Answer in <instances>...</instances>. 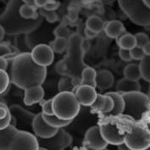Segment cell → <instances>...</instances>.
I'll list each match as a JSON object with an SVG mask.
<instances>
[{
    "mask_svg": "<svg viewBox=\"0 0 150 150\" xmlns=\"http://www.w3.org/2000/svg\"><path fill=\"white\" fill-rule=\"evenodd\" d=\"M46 76V67L36 63L31 53H21L12 62L11 81L24 91L29 87L42 85Z\"/></svg>",
    "mask_w": 150,
    "mask_h": 150,
    "instance_id": "6da1fadb",
    "label": "cell"
},
{
    "mask_svg": "<svg viewBox=\"0 0 150 150\" xmlns=\"http://www.w3.org/2000/svg\"><path fill=\"white\" fill-rule=\"evenodd\" d=\"M22 0H9L1 15V25L9 36H20L23 34L32 33L38 29L42 22V18L40 15L36 20L24 19L20 14V8L23 4Z\"/></svg>",
    "mask_w": 150,
    "mask_h": 150,
    "instance_id": "7a4b0ae2",
    "label": "cell"
},
{
    "mask_svg": "<svg viewBox=\"0 0 150 150\" xmlns=\"http://www.w3.org/2000/svg\"><path fill=\"white\" fill-rule=\"evenodd\" d=\"M82 37L79 33H72L68 38L67 54L64 59L67 64L69 76L72 78L73 84L78 87L81 83V74L87 65L84 63L83 58L85 52L81 47Z\"/></svg>",
    "mask_w": 150,
    "mask_h": 150,
    "instance_id": "3957f363",
    "label": "cell"
},
{
    "mask_svg": "<svg viewBox=\"0 0 150 150\" xmlns=\"http://www.w3.org/2000/svg\"><path fill=\"white\" fill-rule=\"evenodd\" d=\"M0 140V149L2 150L39 149L37 136L13 125L1 130Z\"/></svg>",
    "mask_w": 150,
    "mask_h": 150,
    "instance_id": "277c9868",
    "label": "cell"
},
{
    "mask_svg": "<svg viewBox=\"0 0 150 150\" xmlns=\"http://www.w3.org/2000/svg\"><path fill=\"white\" fill-rule=\"evenodd\" d=\"M81 103L73 92H59L53 98L54 115L64 120H73L78 115Z\"/></svg>",
    "mask_w": 150,
    "mask_h": 150,
    "instance_id": "5b68a950",
    "label": "cell"
},
{
    "mask_svg": "<svg viewBox=\"0 0 150 150\" xmlns=\"http://www.w3.org/2000/svg\"><path fill=\"white\" fill-rule=\"evenodd\" d=\"M122 96L125 100V109L122 115L138 121L142 120L146 112L149 110L150 98L142 92L125 93Z\"/></svg>",
    "mask_w": 150,
    "mask_h": 150,
    "instance_id": "8992f818",
    "label": "cell"
},
{
    "mask_svg": "<svg viewBox=\"0 0 150 150\" xmlns=\"http://www.w3.org/2000/svg\"><path fill=\"white\" fill-rule=\"evenodd\" d=\"M120 8L137 25H150V8L144 4L143 0H118Z\"/></svg>",
    "mask_w": 150,
    "mask_h": 150,
    "instance_id": "52a82bcc",
    "label": "cell"
},
{
    "mask_svg": "<svg viewBox=\"0 0 150 150\" xmlns=\"http://www.w3.org/2000/svg\"><path fill=\"white\" fill-rule=\"evenodd\" d=\"M125 142L132 150L149 149L150 146V132L148 127H134L131 132L125 134Z\"/></svg>",
    "mask_w": 150,
    "mask_h": 150,
    "instance_id": "ba28073f",
    "label": "cell"
},
{
    "mask_svg": "<svg viewBox=\"0 0 150 150\" xmlns=\"http://www.w3.org/2000/svg\"><path fill=\"white\" fill-rule=\"evenodd\" d=\"M39 149H64L72 142L71 136L62 128H59L58 132L51 137H38Z\"/></svg>",
    "mask_w": 150,
    "mask_h": 150,
    "instance_id": "9c48e42d",
    "label": "cell"
},
{
    "mask_svg": "<svg viewBox=\"0 0 150 150\" xmlns=\"http://www.w3.org/2000/svg\"><path fill=\"white\" fill-rule=\"evenodd\" d=\"M33 60L41 66L47 67L53 63L54 59V51L52 47L44 43H40L32 48L31 52Z\"/></svg>",
    "mask_w": 150,
    "mask_h": 150,
    "instance_id": "30bf717a",
    "label": "cell"
},
{
    "mask_svg": "<svg viewBox=\"0 0 150 150\" xmlns=\"http://www.w3.org/2000/svg\"><path fill=\"white\" fill-rule=\"evenodd\" d=\"M84 144L87 149L101 150L105 149L109 143L103 137L100 127L94 126L90 127L87 131L84 138Z\"/></svg>",
    "mask_w": 150,
    "mask_h": 150,
    "instance_id": "8fae6325",
    "label": "cell"
},
{
    "mask_svg": "<svg viewBox=\"0 0 150 150\" xmlns=\"http://www.w3.org/2000/svg\"><path fill=\"white\" fill-rule=\"evenodd\" d=\"M32 130L38 137L48 138L53 137L58 132L59 128L52 127L47 124V121L43 118L42 112L36 115L32 122Z\"/></svg>",
    "mask_w": 150,
    "mask_h": 150,
    "instance_id": "7c38bea8",
    "label": "cell"
},
{
    "mask_svg": "<svg viewBox=\"0 0 150 150\" xmlns=\"http://www.w3.org/2000/svg\"><path fill=\"white\" fill-rule=\"evenodd\" d=\"M99 127L103 137L109 144L118 146L125 142V134H121L117 127L111 124H104Z\"/></svg>",
    "mask_w": 150,
    "mask_h": 150,
    "instance_id": "4fadbf2b",
    "label": "cell"
},
{
    "mask_svg": "<svg viewBox=\"0 0 150 150\" xmlns=\"http://www.w3.org/2000/svg\"><path fill=\"white\" fill-rule=\"evenodd\" d=\"M10 111L14 116V120L16 125H21V127H26L31 125L32 128V122L36 115L32 114L29 111L24 110L22 107L19 105H13L10 107Z\"/></svg>",
    "mask_w": 150,
    "mask_h": 150,
    "instance_id": "5bb4252c",
    "label": "cell"
},
{
    "mask_svg": "<svg viewBox=\"0 0 150 150\" xmlns=\"http://www.w3.org/2000/svg\"><path fill=\"white\" fill-rule=\"evenodd\" d=\"M96 87L89 85H80L75 93L81 105L91 106L95 99L97 98L98 93L96 92Z\"/></svg>",
    "mask_w": 150,
    "mask_h": 150,
    "instance_id": "9a60e30c",
    "label": "cell"
},
{
    "mask_svg": "<svg viewBox=\"0 0 150 150\" xmlns=\"http://www.w3.org/2000/svg\"><path fill=\"white\" fill-rule=\"evenodd\" d=\"M44 97V90L40 86H34L25 90L24 103L27 106H31L35 103H39Z\"/></svg>",
    "mask_w": 150,
    "mask_h": 150,
    "instance_id": "2e32d148",
    "label": "cell"
},
{
    "mask_svg": "<svg viewBox=\"0 0 150 150\" xmlns=\"http://www.w3.org/2000/svg\"><path fill=\"white\" fill-rule=\"evenodd\" d=\"M126 32V28L123 23L120 21L113 20L109 21L104 26V32L110 38H119Z\"/></svg>",
    "mask_w": 150,
    "mask_h": 150,
    "instance_id": "e0dca14e",
    "label": "cell"
},
{
    "mask_svg": "<svg viewBox=\"0 0 150 150\" xmlns=\"http://www.w3.org/2000/svg\"><path fill=\"white\" fill-rule=\"evenodd\" d=\"M107 95H110L114 100V108L113 110L105 115V116H119L123 114V111L125 109V100L123 96L120 93L115 92H110L105 93Z\"/></svg>",
    "mask_w": 150,
    "mask_h": 150,
    "instance_id": "ac0fdd59",
    "label": "cell"
},
{
    "mask_svg": "<svg viewBox=\"0 0 150 150\" xmlns=\"http://www.w3.org/2000/svg\"><path fill=\"white\" fill-rule=\"evenodd\" d=\"M96 83L97 87L100 88L101 90H107L112 87L114 83V76L110 71L101 70L97 72Z\"/></svg>",
    "mask_w": 150,
    "mask_h": 150,
    "instance_id": "d6986e66",
    "label": "cell"
},
{
    "mask_svg": "<svg viewBox=\"0 0 150 150\" xmlns=\"http://www.w3.org/2000/svg\"><path fill=\"white\" fill-rule=\"evenodd\" d=\"M116 90L118 93H121L136 92L141 90V86L138 81H133L124 77L123 79H120L118 81L116 85Z\"/></svg>",
    "mask_w": 150,
    "mask_h": 150,
    "instance_id": "ffe728a7",
    "label": "cell"
},
{
    "mask_svg": "<svg viewBox=\"0 0 150 150\" xmlns=\"http://www.w3.org/2000/svg\"><path fill=\"white\" fill-rule=\"evenodd\" d=\"M97 72L93 67L87 66L81 74V85H89L93 87H97L96 83Z\"/></svg>",
    "mask_w": 150,
    "mask_h": 150,
    "instance_id": "44dd1931",
    "label": "cell"
},
{
    "mask_svg": "<svg viewBox=\"0 0 150 150\" xmlns=\"http://www.w3.org/2000/svg\"><path fill=\"white\" fill-rule=\"evenodd\" d=\"M118 45L120 48H124L127 50H132L137 47V39L136 36L131 33H124L119 38Z\"/></svg>",
    "mask_w": 150,
    "mask_h": 150,
    "instance_id": "7402d4cb",
    "label": "cell"
},
{
    "mask_svg": "<svg viewBox=\"0 0 150 150\" xmlns=\"http://www.w3.org/2000/svg\"><path fill=\"white\" fill-rule=\"evenodd\" d=\"M104 26L105 25L103 20L97 16H92L88 17L86 21V27L98 34H99L103 30H104Z\"/></svg>",
    "mask_w": 150,
    "mask_h": 150,
    "instance_id": "603a6c76",
    "label": "cell"
},
{
    "mask_svg": "<svg viewBox=\"0 0 150 150\" xmlns=\"http://www.w3.org/2000/svg\"><path fill=\"white\" fill-rule=\"evenodd\" d=\"M124 76L127 79L139 81L142 78L139 64H129L124 69Z\"/></svg>",
    "mask_w": 150,
    "mask_h": 150,
    "instance_id": "cb8c5ba5",
    "label": "cell"
},
{
    "mask_svg": "<svg viewBox=\"0 0 150 150\" xmlns=\"http://www.w3.org/2000/svg\"><path fill=\"white\" fill-rule=\"evenodd\" d=\"M37 7L23 4L20 8V14L26 20H36L40 17V14L37 10Z\"/></svg>",
    "mask_w": 150,
    "mask_h": 150,
    "instance_id": "d4e9b609",
    "label": "cell"
},
{
    "mask_svg": "<svg viewBox=\"0 0 150 150\" xmlns=\"http://www.w3.org/2000/svg\"><path fill=\"white\" fill-rule=\"evenodd\" d=\"M43 118L47 121V124H49L52 127H56V128H63V127H67L68 125H70V123L72 121V120H64V119L59 118L55 115H47L43 114Z\"/></svg>",
    "mask_w": 150,
    "mask_h": 150,
    "instance_id": "484cf974",
    "label": "cell"
},
{
    "mask_svg": "<svg viewBox=\"0 0 150 150\" xmlns=\"http://www.w3.org/2000/svg\"><path fill=\"white\" fill-rule=\"evenodd\" d=\"M142 78L150 83V55H145L139 63Z\"/></svg>",
    "mask_w": 150,
    "mask_h": 150,
    "instance_id": "4316f807",
    "label": "cell"
},
{
    "mask_svg": "<svg viewBox=\"0 0 150 150\" xmlns=\"http://www.w3.org/2000/svg\"><path fill=\"white\" fill-rule=\"evenodd\" d=\"M68 38H55L53 41L52 48L57 54H62L65 50H67L68 47Z\"/></svg>",
    "mask_w": 150,
    "mask_h": 150,
    "instance_id": "83f0119b",
    "label": "cell"
},
{
    "mask_svg": "<svg viewBox=\"0 0 150 150\" xmlns=\"http://www.w3.org/2000/svg\"><path fill=\"white\" fill-rule=\"evenodd\" d=\"M76 87L73 84L72 78L69 76H62L59 82V92H72Z\"/></svg>",
    "mask_w": 150,
    "mask_h": 150,
    "instance_id": "f1b7e54d",
    "label": "cell"
},
{
    "mask_svg": "<svg viewBox=\"0 0 150 150\" xmlns=\"http://www.w3.org/2000/svg\"><path fill=\"white\" fill-rule=\"evenodd\" d=\"M105 106V95L98 94L97 98L95 99L93 103L90 106L93 111L94 112H100L102 113Z\"/></svg>",
    "mask_w": 150,
    "mask_h": 150,
    "instance_id": "f546056e",
    "label": "cell"
},
{
    "mask_svg": "<svg viewBox=\"0 0 150 150\" xmlns=\"http://www.w3.org/2000/svg\"><path fill=\"white\" fill-rule=\"evenodd\" d=\"M53 34H54V36L55 38H69V37L71 36L69 28L64 24H60L57 27H55V29L53 32Z\"/></svg>",
    "mask_w": 150,
    "mask_h": 150,
    "instance_id": "4dcf8cb0",
    "label": "cell"
},
{
    "mask_svg": "<svg viewBox=\"0 0 150 150\" xmlns=\"http://www.w3.org/2000/svg\"><path fill=\"white\" fill-rule=\"evenodd\" d=\"M9 85V76L6 71L0 70V93H4Z\"/></svg>",
    "mask_w": 150,
    "mask_h": 150,
    "instance_id": "1f68e13d",
    "label": "cell"
},
{
    "mask_svg": "<svg viewBox=\"0 0 150 150\" xmlns=\"http://www.w3.org/2000/svg\"><path fill=\"white\" fill-rule=\"evenodd\" d=\"M39 14L45 18L48 23H54L58 20V16L54 11H49L42 8L39 11Z\"/></svg>",
    "mask_w": 150,
    "mask_h": 150,
    "instance_id": "d6a6232c",
    "label": "cell"
},
{
    "mask_svg": "<svg viewBox=\"0 0 150 150\" xmlns=\"http://www.w3.org/2000/svg\"><path fill=\"white\" fill-rule=\"evenodd\" d=\"M135 36H136V39H137V46H138V47H143L149 42V36L144 32H138Z\"/></svg>",
    "mask_w": 150,
    "mask_h": 150,
    "instance_id": "836d02e7",
    "label": "cell"
},
{
    "mask_svg": "<svg viewBox=\"0 0 150 150\" xmlns=\"http://www.w3.org/2000/svg\"><path fill=\"white\" fill-rule=\"evenodd\" d=\"M55 70L58 74L61 75L62 76H69V71L67 68V64L65 63V60H59L58 63L56 64Z\"/></svg>",
    "mask_w": 150,
    "mask_h": 150,
    "instance_id": "e575fe53",
    "label": "cell"
},
{
    "mask_svg": "<svg viewBox=\"0 0 150 150\" xmlns=\"http://www.w3.org/2000/svg\"><path fill=\"white\" fill-rule=\"evenodd\" d=\"M131 51V55H132V59H135V60H139L141 61L142 59L144 58L145 56V54H144V51L142 49V47H135L134 48H132Z\"/></svg>",
    "mask_w": 150,
    "mask_h": 150,
    "instance_id": "d590c367",
    "label": "cell"
},
{
    "mask_svg": "<svg viewBox=\"0 0 150 150\" xmlns=\"http://www.w3.org/2000/svg\"><path fill=\"white\" fill-rule=\"evenodd\" d=\"M42 113L44 115H54V109H53V99H50V100L44 102L42 105Z\"/></svg>",
    "mask_w": 150,
    "mask_h": 150,
    "instance_id": "8d00e7d4",
    "label": "cell"
},
{
    "mask_svg": "<svg viewBox=\"0 0 150 150\" xmlns=\"http://www.w3.org/2000/svg\"><path fill=\"white\" fill-rule=\"evenodd\" d=\"M105 95V106H104V109H103V112H102L103 115L110 113L114 108V100H113V98H111L110 95Z\"/></svg>",
    "mask_w": 150,
    "mask_h": 150,
    "instance_id": "74e56055",
    "label": "cell"
},
{
    "mask_svg": "<svg viewBox=\"0 0 150 150\" xmlns=\"http://www.w3.org/2000/svg\"><path fill=\"white\" fill-rule=\"evenodd\" d=\"M119 56L125 62H130V61L132 60V55H131V51L127 50V49L120 48V50H119Z\"/></svg>",
    "mask_w": 150,
    "mask_h": 150,
    "instance_id": "f35d334b",
    "label": "cell"
},
{
    "mask_svg": "<svg viewBox=\"0 0 150 150\" xmlns=\"http://www.w3.org/2000/svg\"><path fill=\"white\" fill-rule=\"evenodd\" d=\"M60 3L59 1H55V0H49V2L47 4L44 6V8L46 10H49V11H54L57 8L59 7Z\"/></svg>",
    "mask_w": 150,
    "mask_h": 150,
    "instance_id": "ab89813d",
    "label": "cell"
},
{
    "mask_svg": "<svg viewBox=\"0 0 150 150\" xmlns=\"http://www.w3.org/2000/svg\"><path fill=\"white\" fill-rule=\"evenodd\" d=\"M11 119H12V114H11V111H10L4 118L1 119V122H0V128H1V130L6 128V127L10 125Z\"/></svg>",
    "mask_w": 150,
    "mask_h": 150,
    "instance_id": "60d3db41",
    "label": "cell"
},
{
    "mask_svg": "<svg viewBox=\"0 0 150 150\" xmlns=\"http://www.w3.org/2000/svg\"><path fill=\"white\" fill-rule=\"evenodd\" d=\"M67 17H68V20L71 22H76L78 20V12H77V10H76L75 8H71L68 11Z\"/></svg>",
    "mask_w": 150,
    "mask_h": 150,
    "instance_id": "b9f144b4",
    "label": "cell"
},
{
    "mask_svg": "<svg viewBox=\"0 0 150 150\" xmlns=\"http://www.w3.org/2000/svg\"><path fill=\"white\" fill-rule=\"evenodd\" d=\"M84 34H85L87 39H93L98 36V33L93 32L92 30L88 29L87 27H85V29H84Z\"/></svg>",
    "mask_w": 150,
    "mask_h": 150,
    "instance_id": "7bdbcfd3",
    "label": "cell"
},
{
    "mask_svg": "<svg viewBox=\"0 0 150 150\" xmlns=\"http://www.w3.org/2000/svg\"><path fill=\"white\" fill-rule=\"evenodd\" d=\"M11 53V50L9 47L5 44H1V56H4Z\"/></svg>",
    "mask_w": 150,
    "mask_h": 150,
    "instance_id": "ee69618b",
    "label": "cell"
},
{
    "mask_svg": "<svg viewBox=\"0 0 150 150\" xmlns=\"http://www.w3.org/2000/svg\"><path fill=\"white\" fill-rule=\"evenodd\" d=\"M35 5L38 8H44V6L49 2V0H34Z\"/></svg>",
    "mask_w": 150,
    "mask_h": 150,
    "instance_id": "f6af8a7d",
    "label": "cell"
},
{
    "mask_svg": "<svg viewBox=\"0 0 150 150\" xmlns=\"http://www.w3.org/2000/svg\"><path fill=\"white\" fill-rule=\"evenodd\" d=\"M8 61L6 59H4V57L0 58V66H1V70L3 71H6L8 68Z\"/></svg>",
    "mask_w": 150,
    "mask_h": 150,
    "instance_id": "bcb514c9",
    "label": "cell"
},
{
    "mask_svg": "<svg viewBox=\"0 0 150 150\" xmlns=\"http://www.w3.org/2000/svg\"><path fill=\"white\" fill-rule=\"evenodd\" d=\"M88 40L89 39H83L82 40V42H81V47L83 48L85 54L90 49V42H89Z\"/></svg>",
    "mask_w": 150,
    "mask_h": 150,
    "instance_id": "7dc6e473",
    "label": "cell"
},
{
    "mask_svg": "<svg viewBox=\"0 0 150 150\" xmlns=\"http://www.w3.org/2000/svg\"><path fill=\"white\" fill-rule=\"evenodd\" d=\"M142 49H143V51H144V54H145V55H150V41L144 46V47H142Z\"/></svg>",
    "mask_w": 150,
    "mask_h": 150,
    "instance_id": "c3c4849f",
    "label": "cell"
},
{
    "mask_svg": "<svg viewBox=\"0 0 150 150\" xmlns=\"http://www.w3.org/2000/svg\"><path fill=\"white\" fill-rule=\"evenodd\" d=\"M5 35H6V31H5V29L4 28V26L0 25V40H1V41L4 40Z\"/></svg>",
    "mask_w": 150,
    "mask_h": 150,
    "instance_id": "681fc988",
    "label": "cell"
},
{
    "mask_svg": "<svg viewBox=\"0 0 150 150\" xmlns=\"http://www.w3.org/2000/svg\"><path fill=\"white\" fill-rule=\"evenodd\" d=\"M22 1H23L24 4H29V5H32V6H35L36 7L35 1L34 0H22Z\"/></svg>",
    "mask_w": 150,
    "mask_h": 150,
    "instance_id": "f907efd6",
    "label": "cell"
},
{
    "mask_svg": "<svg viewBox=\"0 0 150 150\" xmlns=\"http://www.w3.org/2000/svg\"><path fill=\"white\" fill-rule=\"evenodd\" d=\"M143 2L146 4V6L149 8H150V0H143Z\"/></svg>",
    "mask_w": 150,
    "mask_h": 150,
    "instance_id": "816d5d0a",
    "label": "cell"
},
{
    "mask_svg": "<svg viewBox=\"0 0 150 150\" xmlns=\"http://www.w3.org/2000/svg\"><path fill=\"white\" fill-rule=\"evenodd\" d=\"M147 127L149 128V132H150V124H149V125L147 126Z\"/></svg>",
    "mask_w": 150,
    "mask_h": 150,
    "instance_id": "f5cc1de1",
    "label": "cell"
},
{
    "mask_svg": "<svg viewBox=\"0 0 150 150\" xmlns=\"http://www.w3.org/2000/svg\"><path fill=\"white\" fill-rule=\"evenodd\" d=\"M149 149H150V146H149Z\"/></svg>",
    "mask_w": 150,
    "mask_h": 150,
    "instance_id": "db71d44e",
    "label": "cell"
}]
</instances>
